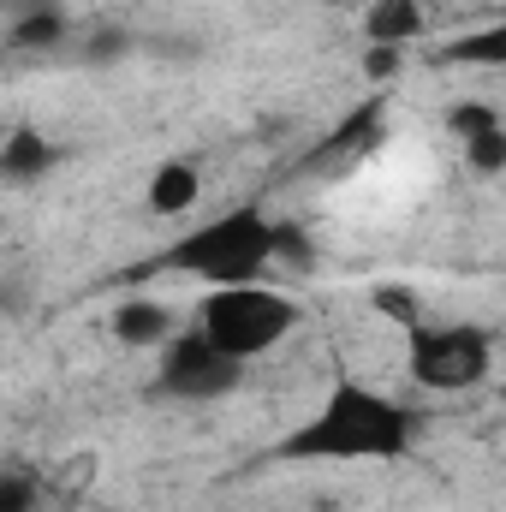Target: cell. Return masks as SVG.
<instances>
[{
    "label": "cell",
    "instance_id": "obj_12",
    "mask_svg": "<svg viewBox=\"0 0 506 512\" xmlns=\"http://www.w3.org/2000/svg\"><path fill=\"white\" fill-rule=\"evenodd\" d=\"M42 507V483L30 471H0V512H36Z\"/></svg>",
    "mask_w": 506,
    "mask_h": 512
},
{
    "label": "cell",
    "instance_id": "obj_2",
    "mask_svg": "<svg viewBox=\"0 0 506 512\" xmlns=\"http://www.w3.org/2000/svg\"><path fill=\"white\" fill-rule=\"evenodd\" d=\"M274 239H280V221L262 215L256 203H239L227 215H209L203 227H191L167 262L203 286H245V280H262L274 268Z\"/></svg>",
    "mask_w": 506,
    "mask_h": 512
},
{
    "label": "cell",
    "instance_id": "obj_3",
    "mask_svg": "<svg viewBox=\"0 0 506 512\" xmlns=\"http://www.w3.org/2000/svg\"><path fill=\"white\" fill-rule=\"evenodd\" d=\"M304 322V304L268 280H245V286H209L203 310H197V334L227 352L233 364H251L262 352H274L280 340H292V328Z\"/></svg>",
    "mask_w": 506,
    "mask_h": 512
},
{
    "label": "cell",
    "instance_id": "obj_6",
    "mask_svg": "<svg viewBox=\"0 0 506 512\" xmlns=\"http://www.w3.org/2000/svg\"><path fill=\"white\" fill-rule=\"evenodd\" d=\"M197 197H203V173L191 161H161L143 191L149 215H185V209H197Z\"/></svg>",
    "mask_w": 506,
    "mask_h": 512
},
{
    "label": "cell",
    "instance_id": "obj_16",
    "mask_svg": "<svg viewBox=\"0 0 506 512\" xmlns=\"http://www.w3.org/2000/svg\"><path fill=\"white\" fill-rule=\"evenodd\" d=\"M131 42H126V30H102V36H90V48H84V54H90V60H108V54H126Z\"/></svg>",
    "mask_w": 506,
    "mask_h": 512
},
{
    "label": "cell",
    "instance_id": "obj_9",
    "mask_svg": "<svg viewBox=\"0 0 506 512\" xmlns=\"http://www.w3.org/2000/svg\"><path fill=\"white\" fill-rule=\"evenodd\" d=\"M417 30H423L417 0H376L370 18H364V36H370L376 48H399V42H411Z\"/></svg>",
    "mask_w": 506,
    "mask_h": 512
},
{
    "label": "cell",
    "instance_id": "obj_13",
    "mask_svg": "<svg viewBox=\"0 0 506 512\" xmlns=\"http://www.w3.org/2000/svg\"><path fill=\"white\" fill-rule=\"evenodd\" d=\"M465 155H471V167H477V173H501V161H506V126L483 131V137H465Z\"/></svg>",
    "mask_w": 506,
    "mask_h": 512
},
{
    "label": "cell",
    "instance_id": "obj_7",
    "mask_svg": "<svg viewBox=\"0 0 506 512\" xmlns=\"http://www.w3.org/2000/svg\"><path fill=\"white\" fill-rule=\"evenodd\" d=\"M54 161H60V149H54V143H48L36 126H18L6 143H0V179H12V185L42 179Z\"/></svg>",
    "mask_w": 506,
    "mask_h": 512
},
{
    "label": "cell",
    "instance_id": "obj_4",
    "mask_svg": "<svg viewBox=\"0 0 506 512\" xmlns=\"http://www.w3.org/2000/svg\"><path fill=\"white\" fill-rule=\"evenodd\" d=\"M495 370V334L477 322L411 328V382L429 393H465Z\"/></svg>",
    "mask_w": 506,
    "mask_h": 512
},
{
    "label": "cell",
    "instance_id": "obj_5",
    "mask_svg": "<svg viewBox=\"0 0 506 512\" xmlns=\"http://www.w3.org/2000/svg\"><path fill=\"white\" fill-rule=\"evenodd\" d=\"M239 382H245V364L215 352L197 328L161 340V393H173V399H227Z\"/></svg>",
    "mask_w": 506,
    "mask_h": 512
},
{
    "label": "cell",
    "instance_id": "obj_15",
    "mask_svg": "<svg viewBox=\"0 0 506 512\" xmlns=\"http://www.w3.org/2000/svg\"><path fill=\"white\" fill-rule=\"evenodd\" d=\"M376 126H381V102H364V108H352V120L340 126V137H334V143H340V149L370 143V137H376Z\"/></svg>",
    "mask_w": 506,
    "mask_h": 512
},
{
    "label": "cell",
    "instance_id": "obj_8",
    "mask_svg": "<svg viewBox=\"0 0 506 512\" xmlns=\"http://www.w3.org/2000/svg\"><path fill=\"white\" fill-rule=\"evenodd\" d=\"M114 334L137 346V352H149V346H161L167 334H173V310L167 304H155V298H126L120 310H114Z\"/></svg>",
    "mask_w": 506,
    "mask_h": 512
},
{
    "label": "cell",
    "instance_id": "obj_1",
    "mask_svg": "<svg viewBox=\"0 0 506 512\" xmlns=\"http://www.w3.org/2000/svg\"><path fill=\"white\" fill-rule=\"evenodd\" d=\"M417 447V411L370 382H334L328 399L280 441V459L292 465H393Z\"/></svg>",
    "mask_w": 506,
    "mask_h": 512
},
{
    "label": "cell",
    "instance_id": "obj_10",
    "mask_svg": "<svg viewBox=\"0 0 506 512\" xmlns=\"http://www.w3.org/2000/svg\"><path fill=\"white\" fill-rule=\"evenodd\" d=\"M453 60H459V66H501L506 60V30L489 24V30H477V36H459Z\"/></svg>",
    "mask_w": 506,
    "mask_h": 512
},
{
    "label": "cell",
    "instance_id": "obj_11",
    "mask_svg": "<svg viewBox=\"0 0 506 512\" xmlns=\"http://www.w3.org/2000/svg\"><path fill=\"white\" fill-rule=\"evenodd\" d=\"M66 36V18L54 12V6H42V12H30V18H18V30H12V42L18 48H48V42H60Z\"/></svg>",
    "mask_w": 506,
    "mask_h": 512
},
{
    "label": "cell",
    "instance_id": "obj_14",
    "mask_svg": "<svg viewBox=\"0 0 506 512\" xmlns=\"http://www.w3.org/2000/svg\"><path fill=\"white\" fill-rule=\"evenodd\" d=\"M447 126L459 131V137H483V131H495V126H501V114H495L489 102H459Z\"/></svg>",
    "mask_w": 506,
    "mask_h": 512
}]
</instances>
